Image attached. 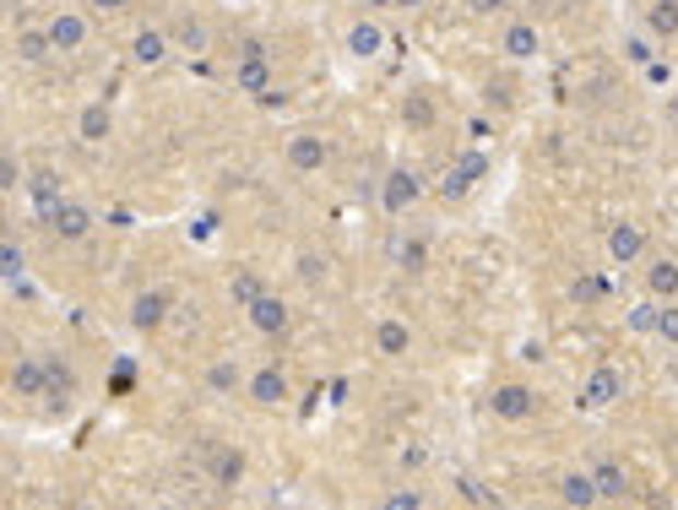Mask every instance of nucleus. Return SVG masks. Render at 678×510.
I'll return each mask as SVG.
<instances>
[{"label": "nucleus", "instance_id": "9", "mask_svg": "<svg viewBox=\"0 0 678 510\" xmlns=\"http://www.w3.org/2000/svg\"><path fill=\"white\" fill-rule=\"evenodd\" d=\"M44 27H49L55 55H82V49H87V38H93V22H87L82 11H55Z\"/></svg>", "mask_w": 678, "mask_h": 510}, {"label": "nucleus", "instance_id": "37", "mask_svg": "<svg viewBox=\"0 0 678 510\" xmlns=\"http://www.w3.org/2000/svg\"><path fill=\"white\" fill-rule=\"evenodd\" d=\"M570 294H575L581 305H592V299H603V283H597V277H575V288H570Z\"/></svg>", "mask_w": 678, "mask_h": 510}, {"label": "nucleus", "instance_id": "38", "mask_svg": "<svg viewBox=\"0 0 678 510\" xmlns=\"http://www.w3.org/2000/svg\"><path fill=\"white\" fill-rule=\"evenodd\" d=\"M87 5H93L98 16H126V11H131L136 0H87Z\"/></svg>", "mask_w": 678, "mask_h": 510}, {"label": "nucleus", "instance_id": "20", "mask_svg": "<svg viewBox=\"0 0 678 510\" xmlns=\"http://www.w3.org/2000/svg\"><path fill=\"white\" fill-rule=\"evenodd\" d=\"M44 375H49V386H44V402L66 407V402L77 396V369H71L60 353H44Z\"/></svg>", "mask_w": 678, "mask_h": 510}, {"label": "nucleus", "instance_id": "35", "mask_svg": "<svg viewBox=\"0 0 678 510\" xmlns=\"http://www.w3.org/2000/svg\"><path fill=\"white\" fill-rule=\"evenodd\" d=\"M652 337L678 347V299H663V310H657V332H652Z\"/></svg>", "mask_w": 678, "mask_h": 510}, {"label": "nucleus", "instance_id": "13", "mask_svg": "<svg viewBox=\"0 0 678 510\" xmlns=\"http://www.w3.org/2000/svg\"><path fill=\"white\" fill-rule=\"evenodd\" d=\"M44 386H49L44 353H38V358H33V353H16V358H11V396H16V402H44Z\"/></svg>", "mask_w": 678, "mask_h": 510}, {"label": "nucleus", "instance_id": "22", "mask_svg": "<svg viewBox=\"0 0 678 510\" xmlns=\"http://www.w3.org/2000/svg\"><path fill=\"white\" fill-rule=\"evenodd\" d=\"M109 131H115L109 104H82V115H77V142H82V147H98V142H109Z\"/></svg>", "mask_w": 678, "mask_h": 510}, {"label": "nucleus", "instance_id": "6", "mask_svg": "<svg viewBox=\"0 0 678 510\" xmlns=\"http://www.w3.org/2000/svg\"><path fill=\"white\" fill-rule=\"evenodd\" d=\"M288 396H293V386H288V375H282L277 364H261V369H250V380H245V402H250V407H261V413H277V407H288Z\"/></svg>", "mask_w": 678, "mask_h": 510}, {"label": "nucleus", "instance_id": "36", "mask_svg": "<svg viewBox=\"0 0 678 510\" xmlns=\"http://www.w3.org/2000/svg\"><path fill=\"white\" fill-rule=\"evenodd\" d=\"M0 190H5V195L22 190V158H16V153H0Z\"/></svg>", "mask_w": 678, "mask_h": 510}, {"label": "nucleus", "instance_id": "12", "mask_svg": "<svg viewBox=\"0 0 678 510\" xmlns=\"http://www.w3.org/2000/svg\"><path fill=\"white\" fill-rule=\"evenodd\" d=\"M168 38H174V49H185L190 60L212 55V27H207L196 11H174V22H168Z\"/></svg>", "mask_w": 678, "mask_h": 510}, {"label": "nucleus", "instance_id": "32", "mask_svg": "<svg viewBox=\"0 0 678 510\" xmlns=\"http://www.w3.org/2000/svg\"><path fill=\"white\" fill-rule=\"evenodd\" d=\"M27 190H33L38 212H49V206L60 201V174H33V179H27Z\"/></svg>", "mask_w": 678, "mask_h": 510}, {"label": "nucleus", "instance_id": "3", "mask_svg": "<svg viewBox=\"0 0 678 510\" xmlns=\"http://www.w3.org/2000/svg\"><path fill=\"white\" fill-rule=\"evenodd\" d=\"M44 223H49V234H55L60 245H82V239L98 228L93 206H87V201H71V195H60V201L44 212Z\"/></svg>", "mask_w": 678, "mask_h": 510}, {"label": "nucleus", "instance_id": "2", "mask_svg": "<svg viewBox=\"0 0 678 510\" xmlns=\"http://www.w3.org/2000/svg\"><path fill=\"white\" fill-rule=\"evenodd\" d=\"M489 413L505 418V424H533V418L542 413L538 386H527V380H505V386H494V391H489Z\"/></svg>", "mask_w": 678, "mask_h": 510}, {"label": "nucleus", "instance_id": "5", "mask_svg": "<svg viewBox=\"0 0 678 510\" xmlns=\"http://www.w3.org/2000/svg\"><path fill=\"white\" fill-rule=\"evenodd\" d=\"M619 396H624V375H619L613 364H592L586 380H581V391H575V402H581L586 413H603V407H613Z\"/></svg>", "mask_w": 678, "mask_h": 510}, {"label": "nucleus", "instance_id": "29", "mask_svg": "<svg viewBox=\"0 0 678 510\" xmlns=\"http://www.w3.org/2000/svg\"><path fill=\"white\" fill-rule=\"evenodd\" d=\"M391 256H397V266H402L407 277H429V245H423L418 234H402V239L391 245Z\"/></svg>", "mask_w": 678, "mask_h": 510}, {"label": "nucleus", "instance_id": "16", "mask_svg": "<svg viewBox=\"0 0 678 510\" xmlns=\"http://www.w3.org/2000/svg\"><path fill=\"white\" fill-rule=\"evenodd\" d=\"M168 316H174V299H168L163 288H141L131 299V316H126V321H131L136 332H157Z\"/></svg>", "mask_w": 678, "mask_h": 510}, {"label": "nucleus", "instance_id": "41", "mask_svg": "<svg viewBox=\"0 0 678 510\" xmlns=\"http://www.w3.org/2000/svg\"><path fill=\"white\" fill-rule=\"evenodd\" d=\"M364 11H397V0H359Z\"/></svg>", "mask_w": 678, "mask_h": 510}, {"label": "nucleus", "instance_id": "15", "mask_svg": "<svg viewBox=\"0 0 678 510\" xmlns=\"http://www.w3.org/2000/svg\"><path fill=\"white\" fill-rule=\"evenodd\" d=\"M608 261H613V266L646 261V228H641V223H613V228H608Z\"/></svg>", "mask_w": 678, "mask_h": 510}, {"label": "nucleus", "instance_id": "8", "mask_svg": "<svg viewBox=\"0 0 678 510\" xmlns=\"http://www.w3.org/2000/svg\"><path fill=\"white\" fill-rule=\"evenodd\" d=\"M245 321H250V332H256V337H288V327H293V310H288V299H282V294H261V299H256V305H250V310H245Z\"/></svg>", "mask_w": 678, "mask_h": 510}, {"label": "nucleus", "instance_id": "14", "mask_svg": "<svg viewBox=\"0 0 678 510\" xmlns=\"http://www.w3.org/2000/svg\"><path fill=\"white\" fill-rule=\"evenodd\" d=\"M407 353H412V327H407L402 316H381V321H375V358L402 364Z\"/></svg>", "mask_w": 678, "mask_h": 510}, {"label": "nucleus", "instance_id": "19", "mask_svg": "<svg viewBox=\"0 0 678 510\" xmlns=\"http://www.w3.org/2000/svg\"><path fill=\"white\" fill-rule=\"evenodd\" d=\"M483 174H489V153H478V147H472V153H461V158H456V169L445 174V185H440V195H451V201H461V195H467V190H472V185H478Z\"/></svg>", "mask_w": 678, "mask_h": 510}, {"label": "nucleus", "instance_id": "23", "mask_svg": "<svg viewBox=\"0 0 678 510\" xmlns=\"http://www.w3.org/2000/svg\"><path fill=\"white\" fill-rule=\"evenodd\" d=\"M641 283H646L652 299H678V261L674 256H652L646 272H641Z\"/></svg>", "mask_w": 678, "mask_h": 510}, {"label": "nucleus", "instance_id": "33", "mask_svg": "<svg viewBox=\"0 0 678 510\" xmlns=\"http://www.w3.org/2000/svg\"><path fill=\"white\" fill-rule=\"evenodd\" d=\"M0 277H5V283H22V277H27V250L11 245V239H5V250H0Z\"/></svg>", "mask_w": 678, "mask_h": 510}, {"label": "nucleus", "instance_id": "24", "mask_svg": "<svg viewBox=\"0 0 678 510\" xmlns=\"http://www.w3.org/2000/svg\"><path fill=\"white\" fill-rule=\"evenodd\" d=\"M592 484H597V500H603V506L630 500V473H624L619 462H597V467H592Z\"/></svg>", "mask_w": 678, "mask_h": 510}, {"label": "nucleus", "instance_id": "28", "mask_svg": "<svg viewBox=\"0 0 678 510\" xmlns=\"http://www.w3.org/2000/svg\"><path fill=\"white\" fill-rule=\"evenodd\" d=\"M49 55H55L49 27H16V60H22V66H44Z\"/></svg>", "mask_w": 678, "mask_h": 510}, {"label": "nucleus", "instance_id": "34", "mask_svg": "<svg viewBox=\"0 0 678 510\" xmlns=\"http://www.w3.org/2000/svg\"><path fill=\"white\" fill-rule=\"evenodd\" d=\"M657 310H663V299H652V294H646V305H635V310H630V332L652 337V332H657Z\"/></svg>", "mask_w": 678, "mask_h": 510}, {"label": "nucleus", "instance_id": "21", "mask_svg": "<svg viewBox=\"0 0 678 510\" xmlns=\"http://www.w3.org/2000/svg\"><path fill=\"white\" fill-rule=\"evenodd\" d=\"M641 27H646L657 44H674L678 38V0H646V5H641Z\"/></svg>", "mask_w": 678, "mask_h": 510}, {"label": "nucleus", "instance_id": "25", "mask_svg": "<svg viewBox=\"0 0 678 510\" xmlns=\"http://www.w3.org/2000/svg\"><path fill=\"white\" fill-rule=\"evenodd\" d=\"M619 55H624V60H630L635 71H646V66H652V60L663 55V44H657V38H652L646 27H630V33H619Z\"/></svg>", "mask_w": 678, "mask_h": 510}, {"label": "nucleus", "instance_id": "26", "mask_svg": "<svg viewBox=\"0 0 678 510\" xmlns=\"http://www.w3.org/2000/svg\"><path fill=\"white\" fill-rule=\"evenodd\" d=\"M261 294H267V277H261L256 266H234V272H229V299H234L239 310H250Z\"/></svg>", "mask_w": 678, "mask_h": 510}, {"label": "nucleus", "instance_id": "18", "mask_svg": "<svg viewBox=\"0 0 678 510\" xmlns=\"http://www.w3.org/2000/svg\"><path fill=\"white\" fill-rule=\"evenodd\" d=\"M168 49H174V38H168V27H136L131 38V66H141V71H152V66H163L168 60Z\"/></svg>", "mask_w": 678, "mask_h": 510}, {"label": "nucleus", "instance_id": "31", "mask_svg": "<svg viewBox=\"0 0 678 510\" xmlns=\"http://www.w3.org/2000/svg\"><path fill=\"white\" fill-rule=\"evenodd\" d=\"M245 380H250V369L239 358H212V369H207L212 391H245Z\"/></svg>", "mask_w": 678, "mask_h": 510}, {"label": "nucleus", "instance_id": "39", "mask_svg": "<svg viewBox=\"0 0 678 510\" xmlns=\"http://www.w3.org/2000/svg\"><path fill=\"white\" fill-rule=\"evenodd\" d=\"M505 5H511V0H467L472 16H494V11H505Z\"/></svg>", "mask_w": 678, "mask_h": 510}, {"label": "nucleus", "instance_id": "27", "mask_svg": "<svg viewBox=\"0 0 678 510\" xmlns=\"http://www.w3.org/2000/svg\"><path fill=\"white\" fill-rule=\"evenodd\" d=\"M559 506H575V510L603 506V500H597V484H592V473H564V478H559Z\"/></svg>", "mask_w": 678, "mask_h": 510}, {"label": "nucleus", "instance_id": "30", "mask_svg": "<svg viewBox=\"0 0 678 510\" xmlns=\"http://www.w3.org/2000/svg\"><path fill=\"white\" fill-rule=\"evenodd\" d=\"M293 277H299L304 288H326V277H331V261H326L320 250H299V256H293Z\"/></svg>", "mask_w": 678, "mask_h": 510}, {"label": "nucleus", "instance_id": "10", "mask_svg": "<svg viewBox=\"0 0 678 510\" xmlns=\"http://www.w3.org/2000/svg\"><path fill=\"white\" fill-rule=\"evenodd\" d=\"M342 44H348L353 60H381V55H386V27H381V16H375V11L353 16L348 33H342Z\"/></svg>", "mask_w": 678, "mask_h": 510}, {"label": "nucleus", "instance_id": "7", "mask_svg": "<svg viewBox=\"0 0 678 510\" xmlns=\"http://www.w3.org/2000/svg\"><path fill=\"white\" fill-rule=\"evenodd\" d=\"M282 158H288L293 174H320L331 164V142H326L320 131H293V137L282 142Z\"/></svg>", "mask_w": 678, "mask_h": 510}, {"label": "nucleus", "instance_id": "42", "mask_svg": "<svg viewBox=\"0 0 678 510\" xmlns=\"http://www.w3.org/2000/svg\"><path fill=\"white\" fill-rule=\"evenodd\" d=\"M418 5H423V0H397V11H418Z\"/></svg>", "mask_w": 678, "mask_h": 510}, {"label": "nucleus", "instance_id": "11", "mask_svg": "<svg viewBox=\"0 0 678 510\" xmlns=\"http://www.w3.org/2000/svg\"><path fill=\"white\" fill-rule=\"evenodd\" d=\"M500 55H505L511 66H527V60H538V55H542L538 22H527V16L505 22V33H500Z\"/></svg>", "mask_w": 678, "mask_h": 510}, {"label": "nucleus", "instance_id": "4", "mask_svg": "<svg viewBox=\"0 0 678 510\" xmlns=\"http://www.w3.org/2000/svg\"><path fill=\"white\" fill-rule=\"evenodd\" d=\"M375 201H381V212L386 217H407L418 201H423V179H418V169H386V179H381V190H375Z\"/></svg>", "mask_w": 678, "mask_h": 510}, {"label": "nucleus", "instance_id": "17", "mask_svg": "<svg viewBox=\"0 0 678 510\" xmlns=\"http://www.w3.org/2000/svg\"><path fill=\"white\" fill-rule=\"evenodd\" d=\"M207 473H212V484L218 489H239V478H245V451L239 446H207Z\"/></svg>", "mask_w": 678, "mask_h": 510}, {"label": "nucleus", "instance_id": "1", "mask_svg": "<svg viewBox=\"0 0 678 510\" xmlns=\"http://www.w3.org/2000/svg\"><path fill=\"white\" fill-rule=\"evenodd\" d=\"M234 87L250 93L256 104L271 93V49L261 38H245V44H239V55H234Z\"/></svg>", "mask_w": 678, "mask_h": 510}, {"label": "nucleus", "instance_id": "40", "mask_svg": "<svg viewBox=\"0 0 678 510\" xmlns=\"http://www.w3.org/2000/svg\"><path fill=\"white\" fill-rule=\"evenodd\" d=\"M386 506H391V510H418V506H423V495H412V489H407V495H391Z\"/></svg>", "mask_w": 678, "mask_h": 510}]
</instances>
